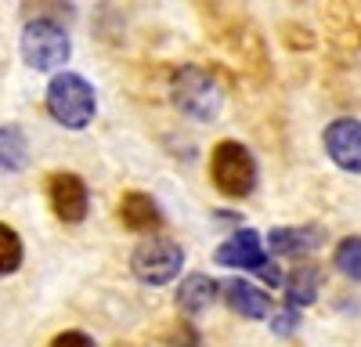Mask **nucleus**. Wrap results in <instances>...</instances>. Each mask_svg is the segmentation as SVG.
Instances as JSON below:
<instances>
[{
  "label": "nucleus",
  "instance_id": "nucleus-1",
  "mask_svg": "<svg viewBox=\"0 0 361 347\" xmlns=\"http://www.w3.org/2000/svg\"><path fill=\"white\" fill-rule=\"evenodd\" d=\"M47 112L54 116L62 127L69 130H83L98 112V98L80 73H58L47 83Z\"/></svg>",
  "mask_w": 361,
  "mask_h": 347
},
{
  "label": "nucleus",
  "instance_id": "nucleus-2",
  "mask_svg": "<svg viewBox=\"0 0 361 347\" xmlns=\"http://www.w3.org/2000/svg\"><path fill=\"white\" fill-rule=\"evenodd\" d=\"M209 178H214L217 192L243 199L257 188V159L246 145L238 141H217L209 152Z\"/></svg>",
  "mask_w": 361,
  "mask_h": 347
},
{
  "label": "nucleus",
  "instance_id": "nucleus-3",
  "mask_svg": "<svg viewBox=\"0 0 361 347\" xmlns=\"http://www.w3.org/2000/svg\"><path fill=\"white\" fill-rule=\"evenodd\" d=\"M170 95H173V105L180 112H188L192 120H214L221 112V87L214 83L206 69L199 66H180L173 69L170 76Z\"/></svg>",
  "mask_w": 361,
  "mask_h": 347
},
{
  "label": "nucleus",
  "instance_id": "nucleus-4",
  "mask_svg": "<svg viewBox=\"0 0 361 347\" xmlns=\"http://www.w3.org/2000/svg\"><path fill=\"white\" fill-rule=\"evenodd\" d=\"M73 54V40L69 33L58 22L51 18H37L22 29V58L29 69H40V73H51L58 66H66Z\"/></svg>",
  "mask_w": 361,
  "mask_h": 347
},
{
  "label": "nucleus",
  "instance_id": "nucleus-5",
  "mask_svg": "<svg viewBox=\"0 0 361 347\" xmlns=\"http://www.w3.org/2000/svg\"><path fill=\"white\" fill-rule=\"evenodd\" d=\"M180 268H185V250L173 239H145L130 253V272L145 286H166L180 275Z\"/></svg>",
  "mask_w": 361,
  "mask_h": 347
},
{
  "label": "nucleus",
  "instance_id": "nucleus-6",
  "mask_svg": "<svg viewBox=\"0 0 361 347\" xmlns=\"http://www.w3.org/2000/svg\"><path fill=\"white\" fill-rule=\"evenodd\" d=\"M47 202L58 221L66 224H80L90 210V192H87V181L80 174H69V170H58L47 178Z\"/></svg>",
  "mask_w": 361,
  "mask_h": 347
},
{
  "label": "nucleus",
  "instance_id": "nucleus-7",
  "mask_svg": "<svg viewBox=\"0 0 361 347\" xmlns=\"http://www.w3.org/2000/svg\"><path fill=\"white\" fill-rule=\"evenodd\" d=\"M325 152L340 170L361 174V120H333L325 127Z\"/></svg>",
  "mask_w": 361,
  "mask_h": 347
},
{
  "label": "nucleus",
  "instance_id": "nucleus-8",
  "mask_svg": "<svg viewBox=\"0 0 361 347\" xmlns=\"http://www.w3.org/2000/svg\"><path fill=\"white\" fill-rule=\"evenodd\" d=\"M217 264L224 268H250V272H260L267 264V253H264V243L253 228H238L231 239H224L217 246Z\"/></svg>",
  "mask_w": 361,
  "mask_h": 347
},
{
  "label": "nucleus",
  "instance_id": "nucleus-9",
  "mask_svg": "<svg viewBox=\"0 0 361 347\" xmlns=\"http://www.w3.org/2000/svg\"><path fill=\"white\" fill-rule=\"evenodd\" d=\"M221 293H224V304L243 318H267V311H271V297L264 293V289H257L253 282H246V279L221 282Z\"/></svg>",
  "mask_w": 361,
  "mask_h": 347
},
{
  "label": "nucleus",
  "instance_id": "nucleus-10",
  "mask_svg": "<svg viewBox=\"0 0 361 347\" xmlns=\"http://www.w3.org/2000/svg\"><path fill=\"white\" fill-rule=\"evenodd\" d=\"M119 221H123L130 231L137 236H148V231H156L163 224V214H159V202L145 192H127L119 199Z\"/></svg>",
  "mask_w": 361,
  "mask_h": 347
},
{
  "label": "nucleus",
  "instance_id": "nucleus-11",
  "mask_svg": "<svg viewBox=\"0 0 361 347\" xmlns=\"http://www.w3.org/2000/svg\"><path fill=\"white\" fill-rule=\"evenodd\" d=\"M325 239V231L318 224H300V228H271L267 231V246L275 253H286V257H304L311 250H318Z\"/></svg>",
  "mask_w": 361,
  "mask_h": 347
},
{
  "label": "nucleus",
  "instance_id": "nucleus-12",
  "mask_svg": "<svg viewBox=\"0 0 361 347\" xmlns=\"http://www.w3.org/2000/svg\"><path fill=\"white\" fill-rule=\"evenodd\" d=\"M217 293H221V286L209 279V275H185L180 279V286H177V308L185 311V315H199V311H206L209 304L217 300Z\"/></svg>",
  "mask_w": 361,
  "mask_h": 347
},
{
  "label": "nucleus",
  "instance_id": "nucleus-13",
  "mask_svg": "<svg viewBox=\"0 0 361 347\" xmlns=\"http://www.w3.org/2000/svg\"><path fill=\"white\" fill-rule=\"evenodd\" d=\"M25 163H29V141L22 127L15 123L0 127V170H22Z\"/></svg>",
  "mask_w": 361,
  "mask_h": 347
},
{
  "label": "nucleus",
  "instance_id": "nucleus-14",
  "mask_svg": "<svg viewBox=\"0 0 361 347\" xmlns=\"http://www.w3.org/2000/svg\"><path fill=\"white\" fill-rule=\"evenodd\" d=\"M318 282H322L318 264L296 268L293 279H289V308H307V304H314V297H318Z\"/></svg>",
  "mask_w": 361,
  "mask_h": 347
},
{
  "label": "nucleus",
  "instance_id": "nucleus-15",
  "mask_svg": "<svg viewBox=\"0 0 361 347\" xmlns=\"http://www.w3.org/2000/svg\"><path fill=\"white\" fill-rule=\"evenodd\" d=\"M22 264V239L11 224L0 221V275H11Z\"/></svg>",
  "mask_w": 361,
  "mask_h": 347
},
{
  "label": "nucleus",
  "instance_id": "nucleus-16",
  "mask_svg": "<svg viewBox=\"0 0 361 347\" xmlns=\"http://www.w3.org/2000/svg\"><path fill=\"white\" fill-rule=\"evenodd\" d=\"M333 264H336L347 279L361 282V236H350V239H343V243L336 246Z\"/></svg>",
  "mask_w": 361,
  "mask_h": 347
},
{
  "label": "nucleus",
  "instance_id": "nucleus-17",
  "mask_svg": "<svg viewBox=\"0 0 361 347\" xmlns=\"http://www.w3.org/2000/svg\"><path fill=\"white\" fill-rule=\"evenodd\" d=\"M51 347H98V343L90 340L87 333H80V329H66V333H58L51 340Z\"/></svg>",
  "mask_w": 361,
  "mask_h": 347
},
{
  "label": "nucleus",
  "instance_id": "nucleus-18",
  "mask_svg": "<svg viewBox=\"0 0 361 347\" xmlns=\"http://www.w3.org/2000/svg\"><path fill=\"white\" fill-rule=\"evenodd\" d=\"M173 347H199V336H195V329L188 326V322H177V329L166 336Z\"/></svg>",
  "mask_w": 361,
  "mask_h": 347
},
{
  "label": "nucleus",
  "instance_id": "nucleus-19",
  "mask_svg": "<svg viewBox=\"0 0 361 347\" xmlns=\"http://www.w3.org/2000/svg\"><path fill=\"white\" fill-rule=\"evenodd\" d=\"M296 326H300V311H296V308H286V311L275 318V333H279V336L296 333Z\"/></svg>",
  "mask_w": 361,
  "mask_h": 347
},
{
  "label": "nucleus",
  "instance_id": "nucleus-20",
  "mask_svg": "<svg viewBox=\"0 0 361 347\" xmlns=\"http://www.w3.org/2000/svg\"><path fill=\"white\" fill-rule=\"evenodd\" d=\"M257 275H260L267 286H282V272H279V264H275V260H267V264H264Z\"/></svg>",
  "mask_w": 361,
  "mask_h": 347
}]
</instances>
